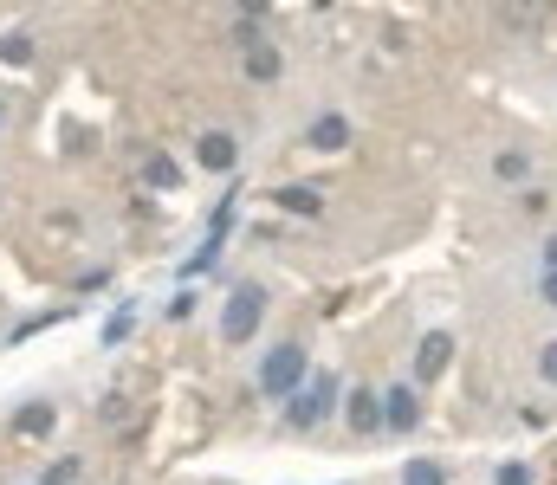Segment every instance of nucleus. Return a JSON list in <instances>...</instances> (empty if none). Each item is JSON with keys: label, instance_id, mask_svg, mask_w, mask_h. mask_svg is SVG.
Here are the masks:
<instances>
[{"label": "nucleus", "instance_id": "nucleus-15", "mask_svg": "<svg viewBox=\"0 0 557 485\" xmlns=\"http://www.w3.org/2000/svg\"><path fill=\"white\" fill-rule=\"evenodd\" d=\"M0 59H7V65H26V59H33V39H26V33H7V39H0Z\"/></svg>", "mask_w": 557, "mask_h": 485}, {"label": "nucleus", "instance_id": "nucleus-3", "mask_svg": "<svg viewBox=\"0 0 557 485\" xmlns=\"http://www.w3.org/2000/svg\"><path fill=\"white\" fill-rule=\"evenodd\" d=\"M331 401H337V382L331 376H311V388H298L285 414H292V427H318L324 414H331Z\"/></svg>", "mask_w": 557, "mask_h": 485}, {"label": "nucleus", "instance_id": "nucleus-12", "mask_svg": "<svg viewBox=\"0 0 557 485\" xmlns=\"http://www.w3.org/2000/svg\"><path fill=\"white\" fill-rule=\"evenodd\" d=\"M499 182H525V175H532V156H525V149H499Z\"/></svg>", "mask_w": 557, "mask_h": 485}, {"label": "nucleus", "instance_id": "nucleus-2", "mask_svg": "<svg viewBox=\"0 0 557 485\" xmlns=\"http://www.w3.org/2000/svg\"><path fill=\"white\" fill-rule=\"evenodd\" d=\"M260 317H266V291L260 285H234V298H227V311H221V337L247 343L253 330H260Z\"/></svg>", "mask_w": 557, "mask_h": 485}, {"label": "nucleus", "instance_id": "nucleus-16", "mask_svg": "<svg viewBox=\"0 0 557 485\" xmlns=\"http://www.w3.org/2000/svg\"><path fill=\"white\" fill-rule=\"evenodd\" d=\"M538 376H545V382H557V337L545 343V350H538Z\"/></svg>", "mask_w": 557, "mask_h": 485}, {"label": "nucleus", "instance_id": "nucleus-11", "mask_svg": "<svg viewBox=\"0 0 557 485\" xmlns=\"http://www.w3.org/2000/svg\"><path fill=\"white\" fill-rule=\"evenodd\" d=\"M279 207H285V214H318V207H324V194L318 188H279Z\"/></svg>", "mask_w": 557, "mask_h": 485}, {"label": "nucleus", "instance_id": "nucleus-1", "mask_svg": "<svg viewBox=\"0 0 557 485\" xmlns=\"http://www.w3.org/2000/svg\"><path fill=\"white\" fill-rule=\"evenodd\" d=\"M305 369H311V356L298 350V343H279V350H266V363H260V395H273V401L298 395V388H305Z\"/></svg>", "mask_w": 557, "mask_h": 485}, {"label": "nucleus", "instance_id": "nucleus-20", "mask_svg": "<svg viewBox=\"0 0 557 485\" xmlns=\"http://www.w3.org/2000/svg\"><path fill=\"white\" fill-rule=\"evenodd\" d=\"M538 291H545V304L557 311V279H551V272H545V285H538Z\"/></svg>", "mask_w": 557, "mask_h": 485}, {"label": "nucleus", "instance_id": "nucleus-17", "mask_svg": "<svg viewBox=\"0 0 557 485\" xmlns=\"http://www.w3.org/2000/svg\"><path fill=\"white\" fill-rule=\"evenodd\" d=\"M493 485H532V473H525V466H499Z\"/></svg>", "mask_w": 557, "mask_h": 485}, {"label": "nucleus", "instance_id": "nucleus-19", "mask_svg": "<svg viewBox=\"0 0 557 485\" xmlns=\"http://www.w3.org/2000/svg\"><path fill=\"white\" fill-rule=\"evenodd\" d=\"M545 272H551V279H557V233H551V240H545Z\"/></svg>", "mask_w": 557, "mask_h": 485}, {"label": "nucleus", "instance_id": "nucleus-18", "mask_svg": "<svg viewBox=\"0 0 557 485\" xmlns=\"http://www.w3.org/2000/svg\"><path fill=\"white\" fill-rule=\"evenodd\" d=\"M72 479H78V460H59V466L46 473V485H72Z\"/></svg>", "mask_w": 557, "mask_h": 485}, {"label": "nucleus", "instance_id": "nucleus-8", "mask_svg": "<svg viewBox=\"0 0 557 485\" xmlns=\"http://www.w3.org/2000/svg\"><path fill=\"white\" fill-rule=\"evenodd\" d=\"M52 421H59V408H52V401H26V408L13 414V434H20V440H39V434H52Z\"/></svg>", "mask_w": 557, "mask_h": 485}, {"label": "nucleus", "instance_id": "nucleus-9", "mask_svg": "<svg viewBox=\"0 0 557 485\" xmlns=\"http://www.w3.org/2000/svg\"><path fill=\"white\" fill-rule=\"evenodd\" d=\"M247 78H253V85H273V78H279V52L266 46V39H260V46H247Z\"/></svg>", "mask_w": 557, "mask_h": 485}, {"label": "nucleus", "instance_id": "nucleus-4", "mask_svg": "<svg viewBox=\"0 0 557 485\" xmlns=\"http://www.w3.org/2000/svg\"><path fill=\"white\" fill-rule=\"evenodd\" d=\"M234 156H240V149H234V136H227V130H208V136L195 143V162H201L208 175H227V169H234Z\"/></svg>", "mask_w": 557, "mask_h": 485}, {"label": "nucleus", "instance_id": "nucleus-7", "mask_svg": "<svg viewBox=\"0 0 557 485\" xmlns=\"http://www.w3.org/2000/svg\"><path fill=\"white\" fill-rule=\"evenodd\" d=\"M447 356H454V337H447V330H428V337H421V363H415V376L434 382V376L447 369Z\"/></svg>", "mask_w": 557, "mask_h": 485}, {"label": "nucleus", "instance_id": "nucleus-14", "mask_svg": "<svg viewBox=\"0 0 557 485\" xmlns=\"http://www.w3.org/2000/svg\"><path fill=\"white\" fill-rule=\"evenodd\" d=\"M143 175H149V182H156V188H175V182H182V169H175V162L162 156V149H156V156H149V169H143Z\"/></svg>", "mask_w": 557, "mask_h": 485}, {"label": "nucleus", "instance_id": "nucleus-5", "mask_svg": "<svg viewBox=\"0 0 557 485\" xmlns=\"http://www.w3.org/2000/svg\"><path fill=\"white\" fill-rule=\"evenodd\" d=\"M415 421H421V401H415V388H409V382H402V388H389V395H383V427L409 434Z\"/></svg>", "mask_w": 557, "mask_h": 485}, {"label": "nucleus", "instance_id": "nucleus-10", "mask_svg": "<svg viewBox=\"0 0 557 485\" xmlns=\"http://www.w3.org/2000/svg\"><path fill=\"white\" fill-rule=\"evenodd\" d=\"M350 143V117H318L311 123V149H344Z\"/></svg>", "mask_w": 557, "mask_h": 485}, {"label": "nucleus", "instance_id": "nucleus-6", "mask_svg": "<svg viewBox=\"0 0 557 485\" xmlns=\"http://www.w3.org/2000/svg\"><path fill=\"white\" fill-rule=\"evenodd\" d=\"M344 421L357 427V434H376V427H383V395H370V388H357V395L344 401Z\"/></svg>", "mask_w": 557, "mask_h": 485}, {"label": "nucleus", "instance_id": "nucleus-21", "mask_svg": "<svg viewBox=\"0 0 557 485\" xmlns=\"http://www.w3.org/2000/svg\"><path fill=\"white\" fill-rule=\"evenodd\" d=\"M0 123H7V110H0Z\"/></svg>", "mask_w": 557, "mask_h": 485}, {"label": "nucleus", "instance_id": "nucleus-13", "mask_svg": "<svg viewBox=\"0 0 557 485\" xmlns=\"http://www.w3.org/2000/svg\"><path fill=\"white\" fill-rule=\"evenodd\" d=\"M402 485H447V473L434 460H409V466H402Z\"/></svg>", "mask_w": 557, "mask_h": 485}]
</instances>
